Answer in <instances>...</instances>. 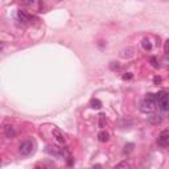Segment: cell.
I'll return each instance as SVG.
<instances>
[{"label": "cell", "mask_w": 169, "mask_h": 169, "mask_svg": "<svg viewBox=\"0 0 169 169\" xmlns=\"http://www.w3.org/2000/svg\"><path fill=\"white\" fill-rule=\"evenodd\" d=\"M106 126V116L103 114L99 115V127L100 128H103V127Z\"/></svg>", "instance_id": "obj_15"}, {"label": "cell", "mask_w": 169, "mask_h": 169, "mask_svg": "<svg viewBox=\"0 0 169 169\" xmlns=\"http://www.w3.org/2000/svg\"><path fill=\"white\" fill-rule=\"evenodd\" d=\"M142 46H143V49L144 50H151L152 49V44H151V41H149L148 38H144V40L142 41Z\"/></svg>", "instance_id": "obj_12"}, {"label": "cell", "mask_w": 169, "mask_h": 169, "mask_svg": "<svg viewBox=\"0 0 169 169\" xmlns=\"http://www.w3.org/2000/svg\"><path fill=\"white\" fill-rule=\"evenodd\" d=\"M149 61H151V64H152V66H153V67H159L160 66V65L157 64V60L155 57H151V58H149Z\"/></svg>", "instance_id": "obj_18"}, {"label": "cell", "mask_w": 169, "mask_h": 169, "mask_svg": "<svg viewBox=\"0 0 169 169\" xmlns=\"http://www.w3.org/2000/svg\"><path fill=\"white\" fill-rule=\"evenodd\" d=\"M4 134H5V136L9 137V139L15 137L16 136V131H15V128H13V126H9V124L5 126L4 127Z\"/></svg>", "instance_id": "obj_5"}, {"label": "cell", "mask_w": 169, "mask_h": 169, "mask_svg": "<svg viewBox=\"0 0 169 169\" xmlns=\"http://www.w3.org/2000/svg\"><path fill=\"white\" fill-rule=\"evenodd\" d=\"M132 77H134V75H132V73H126V74H123V79L124 81H129V79H132Z\"/></svg>", "instance_id": "obj_17"}, {"label": "cell", "mask_w": 169, "mask_h": 169, "mask_svg": "<svg viewBox=\"0 0 169 169\" xmlns=\"http://www.w3.org/2000/svg\"><path fill=\"white\" fill-rule=\"evenodd\" d=\"M53 135L56 136V140H57L58 143H61V144H64V143L66 142V139H65L64 134H62V132H61L58 128H54V129H53Z\"/></svg>", "instance_id": "obj_6"}, {"label": "cell", "mask_w": 169, "mask_h": 169, "mask_svg": "<svg viewBox=\"0 0 169 169\" xmlns=\"http://www.w3.org/2000/svg\"><path fill=\"white\" fill-rule=\"evenodd\" d=\"M144 99H147L148 102L156 103V94H152V92H149V94H147V97H145Z\"/></svg>", "instance_id": "obj_14"}, {"label": "cell", "mask_w": 169, "mask_h": 169, "mask_svg": "<svg viewBox=\"0 0 169 169\" xmlns=\"http://www.w3.org/2000/svg\"><path fill=\"white\" fill-rule=\"evenodd\" d=\"M90 107L94 110H99L100 107H102V102H100L99 99H92L91 102H90Z\"/></svg>", "instance_id": "obj_11"}, {"label": "cell", "mask_w": 169, "mask_h": 169, "mask_svg": "<svg viewBox=\"0 0 169 169\" xmlns=\"http://www.w3.org/2000/svg\"><path fill=\"white\" fill-rule=\"evenodd\" d=\"M17 17H19V20L22 21V22H28V21H29V19H30V16L27 15L25 12H22V11H19V12H17Z\"/></svg>", "instance_id": "obj_10"}, {"label": "cell", "mask_w": 169, "mask_h": 169, "mask_svg": "<svg viewBox=\"0 0 169 169\" xmlns=\"http://www.w3.org/2000/svg\"><path fill=\"white\" fill-rule=\"evenodd\" d=\"M116 168H129V164L127 161H122L116 165Z\"/></svg>", "instance_id": "obj_16"}, {"label": "cell", "mask_w": 169, "mask_h": 169, "mask_svg": "<svg viewBox=\"0 0 169 169\" xmlns=\"http://www.w3.org/2000/svg\"><path fill=\"white\" fill-rule=\"evenodd\" d=\"M98 140H99L100 143H107L110 140V135L108 132L106 131H100L99 134H98Z\"/></svg>", "instance_id": "obj_9"}, {"label": "cell", "mask_w": 169, "mask_h": 169, "mask_svg": "<svg viewBox=\"0 0 169 169\" xmlns=\"http://www.w3.org/2000/svg\"><path fill=\"white\" fill-rule=\"evenodd\" d=\"M35 1H36V0H21V3L24 5H32Z\"/></svg>", "instance_id": "obj_20"}, {"label": "cell", "mask_w": 169, "mask_h": 169, "mask_svg": "<svg viewBox=\"0 0 169 169\" xmlns=\"http://www.w3.org/2000/svg\"><path fill=\"white\" fill-rule=\"evenodd\" d=\"M111 69H112V70H119L120 66H119L118 64H115V62H111Z\"/></svg>", "instance_id": "obj_21"}, {"label": "cell", "mask_w": 169, "mask_h": 169, "mask_svg": "<svg viewBox=\"0 0 169 169\" xmlns=\"http://www.w3.org/2000/svg\"><path fill=\"white\" fill-rule=\"evenodd\" d=\"M164 52L165 54H169V38L165 41V45H164Z\"/></svg>", "instance_id": "obj_19"}, {"label": "cell", "mask_w": 169, "mask_h": 169, "mask_svg": "<svg viewBox=\"0 0 169 169\" xmlns=\"http://www.w3.org/2000/svg\"><path fill=\"white\" fill-rule=\"evenodd\" d=\"M157 143H159V145H161V147H168L169 145V132L162 131L161 134H160Z\"/></svg>", "instance_id": "obj_4"}, {"label": "cell", "mask_w": 169, "mask_h": 169, "mask_svg": "<svg viewBox=\"0 0 169 169\" xmlns=\"http://www.w3.org/2000/svg\"><path fill=\"white\" fill-rule=\"evenodd\" d=\"M46 153H49L50 156L57 157V159H65L66 156H70L69 152L65 151L62 148H58L56 145H48L46 147Z\"/></svg>", "instance_id": "obj_2"}, {"label": "cell", "mask_w": 169, "mask_h": 169, "mask_svg": "<svg viewBox=\"0 0 169 169\" xmlns=\"http://www.w3.org/2000/svg\"><path fill=\"white\" fill-rule=\"evenodd\" d=\"M153 106H155V103L148 102L147 99H144L143 100V103H142V111H144V112L152 111V110H153Z\"/></svg>", "instance_id": "obj_7"}, {"label": "cell", "mask_w": 169, "mask_h": 169, "mask_svg": "<svg viewBox=\"0 0 169 169\" xmlns=\"http://www.w3.org/2000/svg\"><path fill=\"white\" fill-rule=\"evenodd\" d=\"M153 82L156 83V84L160 83V82H161V78H160V77H155V78H153Z\"/></svg>", "instance_id": "obj_22"}, {"label": "cell", "mask_w": 169, "mask_h": 169, "mask_svg": "<svg viewBox=\"0 0 169 169\" xmlns=\"http://www.w3.org/2000/svg\"><path fill=\"white\" fill-rule=\"evenodd\" d=\"M33 147H35V144H33L30 140L22 142L21 144H20V148H19L20 155H21V156H29V155L33 152Z\"/></svg>", "instance_id": "obj_3"}, {"label": "cell", "mask_w": 169, "mask_h": 169, "mask_svg": "<svg viewBox=\"0 0 169 169\" xmlns=\"http://www.w3.org/2000/svg\"><path fill=\"white\" fill-rule=\"evenodd\" d=\"M156 103L162 111H169V94L165 91H160L156 94Z\"/></svg>", "instance_id": "obj_1"}, {"label": "cell", "mask_w": 169, "mask_h": 169, "mask_svg": "<svg viewBox=\"0 0 169 169\" xmlns=\"http://www.w3.org/2000/svg\"><path fill=\"white\" fill-rule=\"evenodd\" d=\"M148 122L151 123V124H160V123L162 122L161 116L160 115H156V114H152L148 116Z\"/></svg>", "instance_id": "obj_8"}, {"label": "cell", "mask_w": 169, "mask_h": 169, "mask_svg": "<svg viewBox=\"0 0 169 169\" xmlns=\"http://www.w3.org/2000/svg\"><path fill=\"white\" fill-rule=\"evenodd\" d=\"M132 151H134V144H132V143L126 144L124 145V149H123V155H129Z\"/></svg>", "instance_id": "obj_13"}]
</instances>
